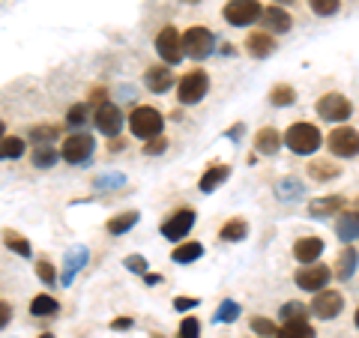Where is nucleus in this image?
<instances>
[{
	"label": "nucleus",
	"instance_id": "79ce46f5",
	"mask_svg": "<svg viewBox=\"0 0 359 338\" xmlns=\"http://www.w3.org/2000/svg\"><path fill=\"white\" fill-rule=\"evenodd\" d=\"M123 264H126V269H129V273L147 276V261H144L141 255H129V257H126V261H123Z\"/></svg>",
	"mask_w": 359,
	"mask_h": 338
},
{
	"label": "nucleus",
	"instance_id": "cd10ccee",
	"mask_svg": "<svg viewBox=\"0 0 359 338\" xmlns=\"http://www.w3.org/2000/svg\"><path fill=\"white\" fill-rule=\"evenodd\" d=\"M138 212H120V216H114V219H108V234H114V236H120V234H126V231H132L135 224H138Z\"/></svg>",
	"mask_w": 359,
	"mask_h": 338
},
{
	"label": "nucleus",
	"instance_id": "f8f14e48",
	"mask_svg": "<svg viewBox=\"0 0 359 338\" xmlns=\"http://www.w3.org/2000/svg\"><path fill=\"white\" fill-rule=\"evenodd\" d=\"M192 224H195V210L183 207V210H177L168 216V222L162 224V236L171 243H180V240H186V234L192 231Z\"/></svg>",
	"mask_w": 359,
	"mask_h": 338
},
{
	"label": "nucleus",
	"instance_id": "20e7f679",
	"mask_svg": "<svg viewBox=\"0 0 359 338\" xmlns=\"http://www.w3.org/2000/svg\"><path fill=\"white\" fill-rule=\"evenodd\" d=\"M207 90H210V78L204 69H192V72H186L183 78H180V84H177V99H180V105H198L201 99L207 96Z\"/></svg>",
	"mask_w": 359,
	"mask_h": 338
},
{
	"label": "nucleus",
	"instance_id": "2eb2a0df",
	"mask_svg": "<svg viewBox=\"0 0 359 338\" xmlns=\"http://www.w3.org/2000/svg\"><path fill=\"white\" fill-rule=\"evenodd\" d=\"M144 84H147L150 93H165V90L174 87V72L171 66H150L147 72H144Z\"/></svg>",
	"mask_w": 359,
	"mask_h": 338
},
{
	"label": "nucleus",
	"instance_id": "09e8293b",
	"mask_svg": "<svg viewBox=\"0 0 359 338\" xmlns=\"http://www.w3.org/2000/svg\"><path fill=\"white\" fill-rule=\"evenodd\" d=\"M111 326H114L117 332H123V330H132V318H117V320L111 323Z\"/></svg>",
	"mask_w": 359,
	"mask_h": 338
},
{
	"label": "nucleus",
	"instance_id": "6e6552de",
	"mask_svg": "<svg viewBox=\"0 0 359 338\" xmlns=\"http://www.w3.org/2000/svg\"><path fill=\"white\" fill-rule=\"evenodd\" d=\"M330 276H332V269H330L327 264H318V261H314V264H306L302 269H297L294 281H297V288L309 290V294H318V290L327 288Z\"/></svg>",
	"mask_w": 359,
	"mask_h": 338
},
{
	"label": "nucleus",
	"instance_id": "49530a36",
	"mask_svg": "<svg viewBox=\"0 0 359 338\" xmlns=\"http://www.w3.org/2000/svg\"><path fill=\"white\" fill-rule=\"evenodd\" d=\"M174 309H177V311L198 309V299H192V297H177V299H174Z\"/></svg>",
	"mask_w": 359,
	"mask_h": 338
},
{
	"label": "nucleus",
	"instance_id": "a18cd8bd",
	"mask_svg": "<svg viewBox=\"0 0 359 338\" xmlns=\"http://www.w3.org/2000/svg\"><path fill=\"white\" fill-rule=\"evenodd\" d=\"M123 183H126V177H123V174H102V177H99L96 180V189H114V186H123Z\"/></svg>",
	"mask_w": 359,
	"mask_h": 338
},
{
	"label": "nucleus",
	"instance_id": "c756f323",
	"mask_svg": "<svg viewBox=\"0 0 359 338\" xmlns=\"http://www.w3.org/2000/svg\"><path fill=\"white\" fill-rule=\"evenodd\" d=\"M276 195L282 201H297L302 195V183H299V180H294V177L278 180V183H276Z\"/></svg>",
	"mask_w": 359,
	"mask_h": 338
},
{
	"label": "nucleus",
	"instance_id": "dca6fc26",
	"mask_svg": "<svg viewBox=\"0 0 359 338\" xmlns=\"http://www.w3.org/2000/svg\"><path fill=\"white\" fill-rule=\"evenodd\" d=\"M347 207V201L341 195H332V198H318L309 204V216L314 219H327V216H341Z\"/></svg>",
	"mask_w": 359,
	"mask_h": 338
},
{
	"label": "nucleus",
	"instance_id": "0eeeda50",
	"mask_svg": "<svg viewBox=\"0 0 359 338\" xmlns=\"http://www.w3.org/2000/svg\"><path fill=\"white\" fill-rule=\"evenodd\" d=\"M156 51H159V58L168 63V66H174L186 58V48H183V36H180V30L174 25H165L159 30V36H156Z\"/></svg>",
	"mask_w": 359,
	"mask_h": 338
},
{
	"label": "nucleus",
	"instance_id": "f257e3e1",
	"mask_svg": "<svg viewBox=\"0 0 359 338\" xmlns=\"http://www.w3.org/2000/svg\"><path fill=\"white\" fill-rule=\"evenodd\" d=\"M285 144L290 147V153L311 156L323 144V138H320V129L311 126V123H294V126L285 132Z\"/></svg>",
	"mask_w": 359,
	"mask_h": 338
},
{
	"label": "nucleus",
	"instance_id": "603ef678",
	"mask_svg": "<svg viewBox=\"0 0 359 338\" xmlns=\"http://www.w3.org/2000/svg\"><path fill=\"white\" fill-rule=\"evenodd\" d=\"M278 6H290V4H297V0H276Z\"/></svg>",
	"mask_w": 359,
	"mask_h": 338
},
{
	"label": "nucleus",
	"instance_id": "c85d7f7f",
	"mask_svg": "<svg viewBox=\"0 0 359 338\" xmlns=\"http://www.w3.org/2000/svg\"><path fill=\"white\" fill-rule=\"evenodd\" d=\"M269 102H273L276 108H287L297 102V90L290 84H276L273 90H269Z\"/></svg>",
	"mask_w": 359,
	"mask_h": 338
},
{
	"label": "nucleus",
	"instance_id": "4be33fe9",
	"mask_svg": "<svg viewBox=\"0 0 359 338\" xmlns=\"http://www.w3.org/2000/svg\"><path fill=\"white\" fill-rule=\"evenodd\" d=\"M278 147H282V135H278L273 126H264L255 132V150L261 156H276Z\"/></svg>",
	"mask_w": 359,
	"mask_h": 338
},
{
	"label": "nucleus",
	"instance_id": "5fc2aeb1",
	"mask_svg": "<svg viewBox=\"0 0 359 338\" xmlns=\"http://www.w3.org/2000/svg\"><path fill=\"white\" fill-rule=\"evenodd\" d=\"M39 338H54V335H51V332H42V335H39Z\"/></svg>",
	"mask_w": 359,
	"mask_h": 338
},
{
	"label": "nucleus",
	"instance_id": "9d476101",
	"mask_svg": "<svg viewBox=\"0 0 359 338\" xmlns=\"http://www.w3.org/2000/svg\"><path fill=\"white\" fill-rule=\"evenodd\" d=\"M341 309H344V297L339 294V290H318V294L311 297V311L318 314L320 320H335L341 314Z\"/></svg>",
	"mask_w": 359,
	"mask_h": 338
},
{
	"label": "nucleus",
	"instance_id": "393cba45",
	"mask_svg": "<svg viewBox=\"0 0 359 338\" xmlns=\"http://www.w3.org/2000/svg\"><path fill=\"white\" fill-rule=\"evenodd\" d=\"M245 236H249V224H245V219H231L219 228V240H224V243H240V240H245Z\"/></svg>",
	"mask_w": 359,
	"mask_h": 338
},
{
	"label": "nucleus",
	"instance_id": "72a5a7b5",
	"mask_svg": "<svg viewBox=\"0 0 359 338\" xmlns=\"http://www.w3.org/2000/svg\"><path fill=\"white\" fill-rule=\"evenodd\" d=\"M57 135H60L57 126H51V123H42V126H33L30 129V141L33 144H54V141H57Z\"/></svg>",
	"mask_w": 359,
	"mask_h": 338
},
{
	"label": "nucleus",
	"instance_id": "423d86ee",
	"mask_svg": "<svg viewBox=\"0 0 359 338\" xmlns=\"http://www.w3.org/2000/svg\"><path fill=\"white\" fill-rule=\"evenodd\" d=\"M327 147L339 159H356L359 156V132L353 126H335L327 135Z\"/></svg>",
	"mask_w": 359,
	"mask_h": 338
},
{
	"label": "nucleus",
	"instance_id": "aec40b11",
	"mask_svg": "<svg viewBox=\"0 0 359 338\" xmlns=\"http://www.w3.org/2000/svg\"><path fill=\"white\" fill-rule=\"evenodd\" d=\"M335 234L344 245H351L356 236H359V210H344L339 222H335Z\"/></svg>",
	"mask_w": 359,
	"mask_h": 338
},
{
	"label": "nucleus",
	"instance_id": "7c9ffc66",
	"mask_svg": "<svg viewBox=\"0 0 359 338\" xmlns=\"http://www.w3.org/2000/svg\"><path fill=\"white\" fill-rule=\"evenodd\" d=\"M339 174H341V171H339V168H335L332 162H311V165H309V177H311V180H318V183L335 180Z\"/></svg>",
	"mask_w": 359,
	"mask_h": 338
},
{
	"label": "nucleus",
	"instance_id": "37998d69",
	"mask_svg": "<svg viewBox=\"0 0 359 338\" xmlns=\"http://www.w3.org/2000/svg\"><path fill=\"white\" fill-rule=\"evenodd\" d=\"M36 273H39V278L45 281V285H54V281H57V273H54V266H51V261H39L36 264Z\"/></svg>",
	"mask_w": 359,
	"mask_h": 338
},
{
	"label": "nucleus",
	"instance_id": "6ab92c4d",
	"mask_svg": "<svg viewBox=\"0 0 359 338\" xmlns=\"http://www.w3.org/2000/svg\"><path fill=\"white\" fill-rule=\"evenodd\" d=\"M231 177V168L228 165H222V162H212L204 174H201V180H198V189L204 191V195H210V191H216L224 180Z\"/></svg>",
	"mask_w": 359,
	"mask_h": 338
},
{
	"label": "nucleus",
	"instance_id": "a878e982",
	"mask_svg": "<svg viewBox=\"0 0 359 338\" xmlns=\"http://www.w3.org/2000/svg\"><path fill=\"white\" fill-rule=\"evenodd\" d=\"M57 311H60V302L54 297H48V294H39V297L30 299V314L33 318H54Z\"/></svg>",
	"mask_w": 359,
	"mask_h": 338
},
{
	"label": "nucleus",
	"instance_id": "412c9836",
	"mask_svg": "<svg viewBox=\"0 0 359 338\" xmlns=\"http://www.w3.org/2000/svg\"><path fill=\"white\" fill-rule=\"evenodd\" d=\"M87 257H90V255H87L84 245H75V249H69V255H66V261H63V273H60V285H63V288L72 285L75 273L87 264Z\"/></svg>",
	"mask_w": 359,
	"mask_h": 338
},
{
	"label": "nucleus",
	"instance_id": "ddd939ff",
	"mask_svg": "<svg viewBox=\"0 0 359 338\" xmlns=\"http://www.w3.org/2000/svg\"><path fill=\"white\" fill-rule=\"evenodd\" d=\"M93 123H96V129L102 132L105 138H117L120 129H123V114H120V108H117V105L105 102V105H99V108H96Z\"/></svg>",
	"mask_w": 359,
	"mask_h": 338
},
{
	"label": "nucleus",
	"instance_id": "473e14b6",
	"mask_svg": "<svg viewBox=\"0 0 359 338\" xmlns=\"http://www.w3.org/2000/svg\"><path fill=\"white\" fill-rule=\"evenodd\" d=\"M278 338H314V330H311L306 320H290V323L282 326Z\"/></svg>",
	"mask_w": 359,
	"mask_h": 338
},
{
	"label": "nucleus",
	"instance_id": "6e6d98bb",
	"mask_svg": "<svg viewBox=\"0 0 359 338\" xmlns=\"http://www.w3.org/2000/svg\"><path fill=\"white\" fill-rule=\"evenodd\" d=\"M186 4H198V0H186Z\"/></svg>",
	"mask_w": 359,
	"mask_h": 338
},
{
	"label": "nucleus",
	"instance_id": "864d4df0",
	"mask_svg": "<svg viewBox=\"0 0 359 338\" xmlns=\"http://www.w3.org/2000/svg\"><path fill=\"white\" fill-rule=\"evenodd\" d=\"M353 323H356V330H359V309H356V314H353Z\"/></svg>",
	"mask_w": 359,
	"mask_h": 338
},
{
	"label": "nucleus",
	"instance_id": "f704fd0d",
	"mask_svg": "<svg viewBox=\"0 0 359 338\" xmlns=\"http://www.w3.org/2000/svg\"><path fill=\"white\" fill-rule=\"evenodd\" d=\"M21 153H25V141L15 138V135H6L4 147H0V156L9 162V159H21Z\"/></svg>",
	"mask_w": 359,
	"mask_h": 338
},
{
	"label": "nucleus",
	"instance_id": "3c124183",
	"mask_svg": "<svg viewBox=\"0 0 359 338\" xmlns=\"http://www.w3.org/2000/svg\"><path fill=\"white\" fill-rule=\"evenodd\" d=\"M144 281H147V285H159L162 276L159 273H147V276H144Z\"/></svg>",
	"mask_w": 359,
	"mask_h": 338
},
{
	"label": "nucleus",
	"instance_id": "5701e85b",
	"mask_svg": "<svg viewBox=\"0 0 359 338\" xmlns=\"http://www.w3.org/2000/svg\"><path fill=\"white\" fill-rule=\"evenodd\" d=\"M356 264H359V255H356L353 245H347V249L339 255V261H335V278H339V281L353 278V273H356Z\"/></svg>",
	"mask_w": 359,
	"mask_h": 338
},
{
	"label": "nucleus",
	"instance_id": "9b49d317",
	"mask_svg": "<svg viewBox=\"0 0 359 338\" xmlns=\"http://www.w3.org/2000/svg\"><path fill=\"white\" fill-rule=\"evenodd\" d=\"M183 48L192 60H204L212 54V33L207 27H189L183 33Z\"/></svg>",
	"mask_w": 359,
	"mask_h": 338
},
{
	"label": "nucleus",
	"instance_id": "1a4fd4ad",
	"mask_svg": "<svg viewBox=\"0 0 359 338\" xmlns=\"http://www.w3.org/2000/svg\"><path fill=\"white\" fill-rule=\"evenodd\" d=\"M60 156H63V162H69V165H81V162H87L90 156H93V138H90L87 132L69 135V138L60 144Z\"/></svg>",
	"mask_w": 359,
	"mask_h": 338
},
{
	"label": "nucleus",
	"instance_id": "f03ea898",
	"mask_svg": "<svg viewBox=\"0 0 359 338\" xmlns=\"http://www.w3.org/2000/svg\"><path fill=\"white\" fill-rule=\"evenodd\" d=\"M162 126H165V120H162V114L153 105H138V108L132 111V117H129L132 135H135V138H144V141L159 138Z\"/></svg>",
	"mask_w": 359,
	"mask_h": 338
},
{
	"label": "nucleus",
	"instance_id": "4c0bfd02",
	"mask_svg": "<svg viewBox=\"0 0 359 338\" xmlns=\"http://www.w3.org/2000/svg\"><path fill=\"white\" fill-rule=\"evenodd\" d=\"M237 318H240V306L233 299H224L216 311V323H233Z\"/></svg>",
	"mask_w": 359,
	"mask_h": 338
},
{
	"label": "nucleus",
	"instance_id": "e433bc0d",
	"mask_svg": "<svg viewBox=\"0 0 359 338\" xmlns=\"http://www.w3.org/2000/svg\"><path fill=\"white\" fill-rule=\"evenodd\" d=\"M309 6H311V13H314V15L327 18V15H335V13H339L341 0H309Z\"/></svg>",
	"mask_w": 359,
	"mask_h": 338
},
{
	"label": "nucleus",
	"instance_id": "de8ad7c7",
	"mask_svg": "<svg viewBox=\"0 0 359 338\" xmlns=\"http://www.w3.org/2000/svg\"><path fill=\"white\" fill-rule=\"evenodd\" d=\"M9 311H13V309H9V302L4 299V302H0V326L9 323Z\"/></svg>",
	"mask_w": 359,
	"mask_h": 338
},
{
	"label": "nucleus",
	"instance_id": "39448f33",
	"mask_svg": "<svg viewBox=\"0 0 359 338\" xmlns=\"http://www.w3.org/2000/svg\"><path fill=\"white\" fill-rule=\"evenodd\" d=\"M222 15L233 27H249L264 15V6H261V0H228Z\"/></svg>",
	"mask_w": 359,
	"mask_h": 338
},
{
	"label": "nucleus",
	"instance_id": "4468645a",
	"mask_svg": "<svg viewBox=\"0 0 359 338\" xmlns=\"http://www.w3.org/2000/svg\"><path fill=\"white\" fill-rule=\"evenodd\" d=\"M245 51H249V58L255 60H266L269 54L276 51V39L269 30H252L249 36H245Z\"/></svg>",
	"mask_w": 359,
	"mask_h": 338
},
{
	"label": "nucleus",
	"instance_id": "ea45409f",
	"mask_svg": "<svg viewBox=\"0 0 359 338\" xmlns=\"http://www.w3.org/2000/svg\"><path fill=\"white\" fill-rule=\"evenodd\" d=\"M84 120H87V105L84 102H78V105H72L69 111H66V126L78 129V126H84Z\"/></svg>",
	"mask_w": 359,
	"mask_h": 338
},
{
	"label": "nucleus",
	"instance_id": "b1692460",
	"mask_svg": "<svg viewBox=\"0 0 359 338\" xmlns=\"http://www.w3.org/2000/svg\"><path fill=\"white\" fill-rule=\"evenodd\" d=\"M60 159V150L54 147V144H33V156H30V162L33 168H54V162Z\"/></svg>",
	"mask_w": 359,
	"mask_h": 338
},
{
	"label": "nucleus",
	"instance_id": "2f4dec72",
	"mask_svg": "<svg viewBox=\"0 0 359 338\" xmlns=\"http://www.w3.org/2000/svg\"><path fill=\"white\" fill-rule=\"evenodd\" d=\"M4 243H6V249H13L18 257H30V243L21 236L18 231H4Z\"/></svg>",
	"mask_w": 359,
	"mask_h": 338
},
{
	"label": "nucleus",
	"instance_id": "58836bf2",
	"mask_svg": "<svg viewBox=\"0 0 359 338\" xmlns=\"http://www.w3.org/2000/svg\"><path fill=\"white\" fill-rule=\"evenodd\" d=\"M252 330L261 335V338H273V335L278 338V332H282L276 326V320H266V318H252Z\"/></svg>",
	"mask_w": 359,
	"mask_h": 338
},
{
	"label": "nucleus",
	"instance_id": "bb28decb",
	"mask_svg": "<svg viewBox=\"0 0 359 338\" xmlns=\"http://www.w3.org/2000/svg\"><path fill=\"white\" fill-rule=\"evenodd\" d=\"M201 255H204V245H201V243H195V240H189V243H180L177 249L171 252L174 264H195Z\"/></svg>",
	"mask_w": 359,
	"mask_h": 338
},
{
	"label": "nucleus",
	"instance_id": "7ed1b4c3",
	"mask_svg": "<svg viewBox=\"0 0 359 338\" xmlns=\"http://www.w3.org/2000/svg\"><path fill=\"white\" fill-rule=\"evenodd\" d=\"M314 111H318V117L327 120V123H344L353 114V102L344 93H323L318 102H314Z\"/></svg>",
	"mask_w": 359,
	"mask_h": 338
},
{
	"label": "nucleus",
	"instance_id": "f3484780",
	"mask_svg": "<svg viewBox=\"0 0 359 338\" xmlns=\"http://www.w3.org/2000/svg\"><path fill=\"white\" fill-rule=\"evenodd\" d=\"M261 21H264V27H266L269 33H287V30H290V25H294V18H290V13H287V9L276 6V4L264 9Z\"/></svg>",
	"mask_w": 359,
	"mask_h": 338
},
{
	"label": "nucleus",
	"instance_id": "a19ab883",
	"mask_svg": "<svg viewBox=\"0 0 359 338\" xmlns=\"http://www.w3.org/2000/svg\"><path fill=\"white\" fill-rule=\"evenodd\" d=\"M180 338H198L201 335V323H198V318H192V314H189V318L180 323V332H177Z\"/></svg>",
	"mask_w": 359,
	"mask_h": 338
},
{
	"label": "nucleus",
	"instance_id": "c9c22d12",
	"mask_svg": "<svg viewBox=\"0 0 359 338\" xmlns=\"http://www.w3.org/2000/svg\"><path fill=\"white\" fill-rule=\"evenodd\" d=\"M306 314H309V309L302 306V302H285L282 311H278V318L285 323H290V320H306Z\"/></svg>",
	"mask_w": 359,
	"mask_h": 338
},
{
	"label": "nucleus",
	"instance_id": "a211bd4d",
	"mask_svg": "<svg viewBox=\"0 0 359 338\" xmlns=\"http://www.w3.org/2000/svg\"><path fill=\"white\" fill-rule=\"evenodd\" d=\"M323 255V240L320 236H302L294 243V257L299 264H314Z\"/></svg>",
	"mask_w": 359,
	"mask_h": 338
},
{
	"label": "nucleus",
	"instance_id": "c03bdc74",
	"mask_svg": "<svg viewBox=\"0 0 359 338\" xmlns=\"http://www.w3.org/2000/svg\"><path fill=\"white\" fill-rule=\"evenodd\" d=\"M168 150V138H150V144H144V156H159V153H165Z\"/></svg>",
	"mask_w": 359,
	"mask_h": 338
},
{
	"label": "nucleus",
	"instance_id": "8fccbe9b",
	"mask_svg": "<svg viewBox=\"0 0 359 338\" xmlns=\"http://www.w3.org/2000/svg\"><path fill=\"white\" fill-rule=\"evenodd\" d=\"M90 102H96V105H105V90H102V87H96L93 93H90Z\"/></svg>",
	"mask_w": 359,
	"mask_h": 338
}]
</instances>
